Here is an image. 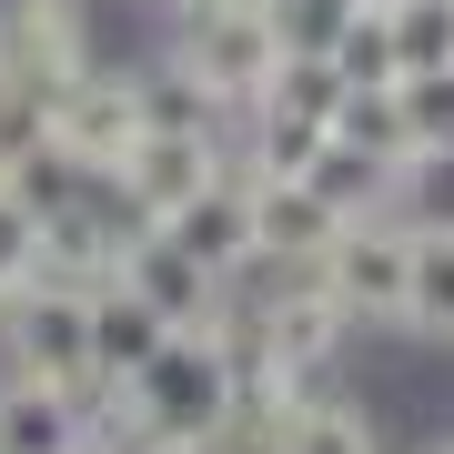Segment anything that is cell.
Here are the masks:
<instances>
[{
  "instance_id": "cell-1",
  "label": "cell",
  "mask_w": 454,
  "mask_h": 454,
  "mask_svg": "<svg viewBox=\"0 0 454 454\" xmlns=\"http://www.w3.org/2000/svg\"><path fill=\"white\" fill-rule=\"evenodd\" d=\"M121 404L152 424V444H223L243 424V303L212 333H162L121 373Z\"/></svg>"
},
{
  "instance_id": "cell-2",
  "label": "cell",
  "mask_w": 454,
  "mask_h": 454,
  "mask_svg": "<svg viewBox=\"0 0 454 454\" xmlns=\"http://www.w3.org/2000/svg\"><path fill=\"white\" fill-rule=\"evenodd\" d=\"M172 61L223 101V112H253L283 71V20L273 11H192L172 20Z\"/></svg>"
},
{
  "instance_id": "cell-3",
  "label": "cell",
  "mask_w": 454,
  "mask_h": 454,
  "mask_svg": "<svg viewBox=\"0 0 454 454\" xmlns=\"http://www.w3.org/2000/svg\"><path fill=\"white\" fill-rule=\"evenodd\" d=\"M313 273L333 283V303L354 313V324H404V293H414V223H394V212H354V223L324 243Z\"/></svg>"
},
{
  "instance_id": "cell-4",
  "label": "cell",
  "mask_w": 454,
  "mask_h": 454,
  "mask_svg": "<svg viewBox=\"0 0 454 454\" xmlns=\"http://www.w3.org/2000/svg\"><path fill=\"white\" fill-rule=\"evenodd\" d=\"M0 354H11V373L112 384V373H91V293H71V283H20V293H0Z\"/></svg>"
},
{
  "instance_id": "cell-5",
  "label": "cell",
  "mask_w": 454,
  "mask_h": 454,
  "mask_svg": "<svg viewBox=\"0 0 454 454\" xmlns=\"http://www.w3.org/2000/svg\"><path fill=\"white\" fill-rule=\"evenodd\" d=\"M131 142H142V71H71L61 101H51V152H61L71 172H101L112 182L131 162Z\"/></svg>"
},
{
  "instance_id": "cell-6",
  "label": "cell",
  "mask_w": 454,
  "mask_h": 454,
  "mask_svg": "<svg viewBox=\"0 0 454 454\" xmlns=\"http://www.w3.org/2000/svg\"><path fill=\"white\" fill-rule=\"evenodd\" d=\"M223 172H243L232 162V131L212 121V131H172V121H142V142H131V162L112 172L131 202L152 212V223H162V212H182L192 192H212V182Z\"/></svg>"
},
{
  "instance_id": "cell-7",
  "label": "cell",
  "mask_w": 454,
  "mask_h": 454,
  "mask_svg": "<svg viewBox=\"0 0 454 454\" xmlns=\"http://www.w3.org/2000/svg\"><path fill=\"white\" fill-rule=\"evenodd\" d=\"M112 283H131V293H142V303L162 313V333H212V324L232 313V283H223V273H202V262L182 253L162 223H152L142 243L112 262Z\"/></svg>"
},
{
  "instance_id": "cell-8",
  "label": "cell",
  "mask_w": 454,
  "mask_h": 454,
  "mask_svg": "<svg viewBox=\"0 0 454 454\" xmlns=\"http://www.w3.org/2000/svg\"><path fill=\"white\" fill-rule=\"evenodd\" d=\"M101 384H51V373H0V454H82Z\"/></svg>"
},
{
  "instance_id": "cell-9",
  "label": "cell",
  "mask_w": 454,
  "mask_h": 454,
  "mask_svg": "<svg viewBox=\"0 0 454 454\" xmlns=\"http://www.w3.org/2000/svg\"><path fill=\"white\" fill-rule=\"evenodd\" d=\"M243 182H253V172H243ZM333 232H343V212L313 192V182H253V262H273V273H313Z\"/></svg>"
},
{
  "instance_id": "cell-10",
  "label": "cell",
  "mask_w": 454,
  "mask_h": 454,
  "mask_svg": "<svg viewBox=\"0 0 454 454\" xmlns=\"http://www.w3.org/2000/svg\"><path fill=\"white\" fill-rule=\"evenodd\" d=\"M162 232L202 262V273H223V283H232V273L253 262V182H243V172H223L212 192H192L182 212H162Z\"/></svg>"
},
{
  "instance_id": "cell-11",
  "label": "cell",
  "mask_w": 454,
  "mask_h": 454,
  "mask_svg": "<svg viewBox=\"0 0 454 454\" xmlns=\"http://www.w3.org/2000/svg\"><path fill=\"white\" fill-rule=\"evenodd\" d=\"M262 424H273V454H384L373 414H364L343 384H313V394H293V404H283V414H262Z\"/></svg>"
},
{
  "instance_id": "cell-12",
  "label": "cell",
  "mask_w": 454,
  "mask_h": 454,
  "mask_svg": "<svg viewBox=\"0 0 454 454\" xmlns=\"http://www.w3.org/2000/svg\"><path fill=\"white\" fill-rule=\"evenodd\" d=\"M303 182H313V192L343 212V223H354V212H394V182H404V162H384V152L333 142V131H324V152L303 162Z\"/></svg>"
},
{
  "instance_id": "cell-13",
  "label": "cell",
  "mask_w": 454,
  "mask_h": 454,
  "mask_svg": "<svg viewBox=\"0 0 454 454\" xmlns=\"http://www.w3.org/2000/svg\"><path fill=\"white\" fill-rule=\"evenodd\" d=\"M152 343H162V313H152L131 283H101V293H91V373H112V384H121Z\"/></svg>"
},
{
  "instance_id": "cell-14",
  "label": "cell",
  "mask_w": 454,
  "mask_h": 454,
  "mask_svg": "<svg viewBox=\"0 0 454 454\" xmlns=\"http://www.w3.org/2000/svg\"><path fill=\"white\" fill-rule=\"evenodd\" d=\"M394 333L454 354V232H414V293H404V324Z\"/></svg>"
},
{
  "instance_id": "cell-15",
  "label": "cell",
  "mask_w": 454,
  "mask_h": 454,
  "mask_svg": "<svg viewBox=\"0 0 454 454\" xmlns=\"http://www.w3.org/2000/svg\"><path fill=\"white\" fill-rule=\"evenodd\" d=\"M384 31H394L404 82H414V71H454V0H394Z\"/></svg>"
},
{
  "instance_id": "cell-16",
  "label": "cell",
  "mask_w": 454,
  "mask_h": 454,
  "mask_svg": "<svg viewBox=\"0 0 454 454\" xmlns=\"http://www.w3.org/2000/svg\"><path fill=\"white\" fill-rule=\"evenodd\" d=\"M394 101H404V162L454 152V71H414V82H394Z\"/></svg>"
},
{
  "instance_id": "cell-17",
  "label": "cell",
  "mask_w": 454,
  "mask_h": 454,
  "mask_svg": "<svg viewBox=\"0 0 454 454\" xmlns=\"http://www.w3.org/2000/svg\"><path fill=\"white\" fill-rule=\"evenodd\" d=\"M333 142H364V152H384V162H404V101L394 91H343Z\"/></svg>"
},
{
  "instance_id": "cell-18",
  "label": "cell",
  "mask_w": 454,
  "mask_h": 454,
  "mask_svg": "<svg viewBox=\"0 0 454 454\" xmlns=\"http://www.w3.org/2000/svg\"><path fill=\"white\" fill-rule=\"evenodd\" d=\"M41 273V212L20 202V182H0V293H20Z\"/></svg>"
},
{
  "instance_id": "cell-19",
  "label": "cell",
  "mask_w": 454,
  "mask_h": 454,
  "mask_svg": "<svg viewBox=\"0 0 454 454\" xmlns=\"http://www.w3.org/2000/svg\"><path fill=\"white\" fill-rule=\"evenodd\" d=\"M424 454H454V434H434V444H424Z\"/></svg>"
}]
</instances>
